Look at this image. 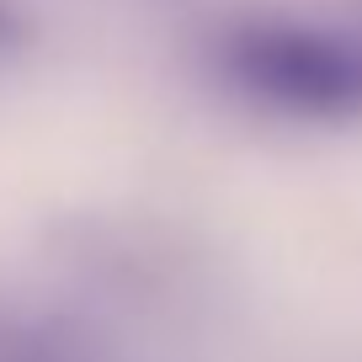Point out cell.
<instances>
[{"label":"cell","mask_w":362,"mask_h":362,"mask_svg":"<svg viewBox=\"0 0 362 362\" xmlns=\"http://www.w3.org/2000/svg\"><path fill=\"white\" fill-rule=\"evenodd\" d=\"M224 75L245 96L293 117H357L362 112V37L320 22L256 16L224 33Z\"/></svg>","instance_id":"1"},{"label":"cell","mask_w":362,"mask_h":362,"mask_svg":"<svg viewBox=\"0 0 362 362\" xmlns=\"http://www.w3.org/2000/svg\"><path fill=\"white\" fill-rule=\"evenodd\" d=\"M27 37V16L16 11V0H0V54H11Z\"/></svg>","instance_id":"2"}]
</instances>
